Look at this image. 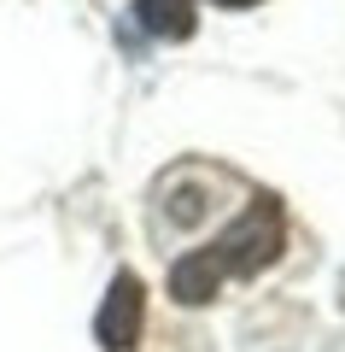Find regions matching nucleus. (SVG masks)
<instances>
[{
	"mask_svg": "<svg viewBox=\"0 0 345 352\" xmlns=\"http://www.w3.org/2000/svg\"><path fill=\"white\" fill-rule=\"evenodd\" d=\"M217 6H228V12H240V6H258V0H217Z\"/></svg>",
	"mask_w": 345,
	"mask_h": 352,
	"instance_id": "4",
	"label": "nucleus"
},
{
	"mask_svg": "<svg viewBox=\"0 0 345 352\" xmlns=\"http://www.w3.org/2000/svg\"><path fill=\"white\" fill-rule=\"evenodd\" d=\"M281 247H287L281 200H275V194H258L211 247H193L187 258L170 264V294L182 305H205V300H217V288L228 276L252 282L258 270H270V264L281 258Z\"/></svg>",
	"mask_w": 345,
	"mask_h": 352,
	"instance_id": "1",
	"label": "nucleus"
},
{
	"mask_svg": "<svg viewBox=\"0 0 345 352\" xmlns=\"http://www.w3.org/2000/svg\"><path fill=\"white\" fill-rule=\"evenodd\" d=\"M141 323H147V288H141L135 270H117L94 311V340L106 352H129L141 340Z\"/></svg>",
	"mask_w": 345,
	"mask_h": 352,
	"instance_id": "2",
	"label": "nucleus"
},
{
	"mask_svg": "<svg viewBox=\"0 0 345 352\" xmlns=\"http://www.w3.org/2000/svg\"><path fill=\"white\" fill-rule=\"evenodd\" d=\"M135 24L158 41H187L199 30L193 0H135Z\"/></svg>",
	"mask_w": 345,
	"mask_h": 352,
	"instance_id": "3",
	"label": "nucleus"
}]
</instances>
